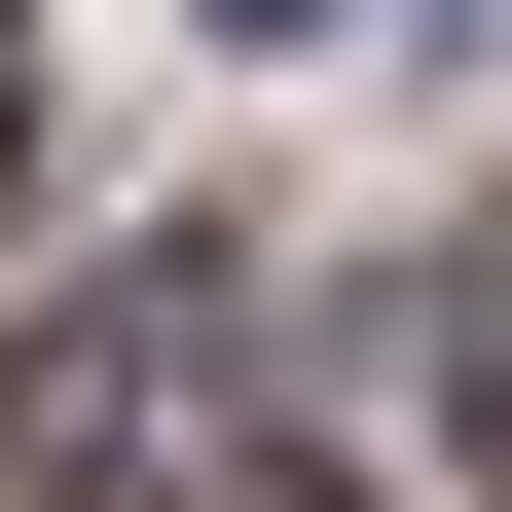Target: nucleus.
<instances>
[{"instance_id": "obj_1", "label": "nucleus", "mask_w": 512, "mask_h": 512, "mask_svg": "<svg viewBox=\"0 0 512 512\" xmlns=\"http://www.w3.org/2000/svg\"><path fill=\"white\" fill-rule=\"evenodd\" d=\"M220 403H256V366H220V256H110L74 330H37V403H0V439H37V512H147Z\"/></svg>"}, {"instance_id": "obj_2", "label": "nucleus", "mask_w": 512, "mask_h": 512, "mask_svg": "<svg viewBox=\"0 0 512 512\" xmlns=\"http://www.w3.org/2000/svg\"><path fill=\"white\" fill-rule=\"evenodd\" d=\"M147 512H330V476H293V439H256V403H220V439H183V476H147Z\"/></svg>"}, {"instance_id": "obj_3", "label": "nucleus", "mask_w": 512, "mask_h": 512, "mask_svg": "<svg viewBox=\"0 0 512 512\" xmlns=\"http://www.w3.org/2000/svg\"><path fill=\"white\" fill-rule=\"evenodd\" d=\"M439 403H476V476H512V293H476V330H439Z\"/></svg>"}, {"instance_id": "obj_4", "label": "nucleus", "mask_w": 512, "mask_h": 512, "mask_svg": "<svg viewBox=\"0 0 512 512\" xmlns=\"http://www.w3.org/2000/svg\"><path fill=\"white\" fill-rule=\"evenodd\" d=\"M183 37H330V0H183Z\"/></svg>"}]
</instances>
